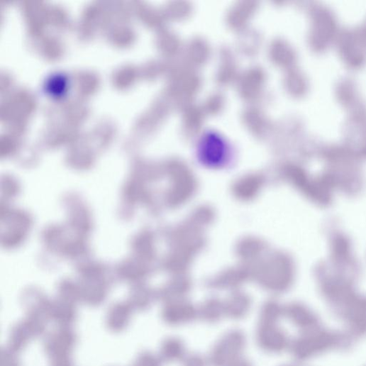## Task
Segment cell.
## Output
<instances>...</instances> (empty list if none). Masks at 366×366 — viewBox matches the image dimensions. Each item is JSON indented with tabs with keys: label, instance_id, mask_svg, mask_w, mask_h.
Masks as SVG:
<instances>
[{
	"label": "cell",
	"instance_id": "cell-2",
	"mask_svg": "<svg viewBox=\"0 0 366 366\" xmlns=\"http://www.w3.org/2000/svg\"><path fill=\"white\" fill-rule=\"evenodd\" d=\"M77 343V336L72 327H57L45 336L44 349L50 358L71 355Z\"/></svg>",
	"mask_w": 366,
	"mask_h": 366
},
{
	"label": "cell",
	"instance_id": "cell-4",
	"mask_svg": "<svg viewBox=\"0 0 366 366\" xmlns=\"http://www.w3.org/2000/svg\"><path fill=\"white\" fill-rule=\"evenodd\" d=\"M77 317V314L72 303L61 301L51 304L50 320L57 327H72Z\"/></svg>",
	"mask_w": 366,
	"mask_h": 366
},
{
	"label": "cell",
	"instance_id": "cell-6",
	"mask_svg": "<svg viewBox=\"0 0 366 366\" xmlns=\"http://www.w3.org/2000/svg\"><path fill=\"white\" fill-rule=\"evenodd\" d=\"M50 366H74L71 355H60L52 357Z\"/></svg>",
	"mask_w": 366,
	"mask_h": 366
},
{
	"label": "cell",
	"instance_id": "cell-3",
	"mask_svg": "<svg viewBox=\"0 0 366 366\" xmlns=\"http://www.w3.org/2000/svg\"><path fill=\"white\" fill-rule=\"evenodd\" d=\"M133 310L129 304H118L110 309L106 323L109 331L121 333L126 331L132 321Z\"/></svg>",
	"mask_w": 366,
	"mask_h": 366
},
{
	"label": "cell",
	"instance_id": "cell-7",
	"mask_svg": "<svg viewBox=\"0 0 366 366\" xmlns=\"http://www.w3.org/2000/svg\"><path fill=\"white\" fill-rule=\"evenodd\" d=\"M153 360L148 353L140 354L132 366H151Z\"/></svg>",
	"mask_w": 366,
	"mask_h": 366
},
{
	"label": "cell",
	"instance_id": "cell-5",
	"mask_svg": "<svg viewBox=\"0 0 366 366\" xmlns=\"http://www.w3.org/2000/svg\"><path fill=\"white\" fill-rule=\"evenodd\" d=\"M1 366H21L18 353L8 346L1 351Z\"/></svg>",
	"mask_w": 366,
	"mask_h": 366
},
{
	"label": "cell",
	"instance_id": "cell-1",
	"mask_svg": "<svg viewBox=\"0 0 366 366\" xmlns=\"http://www.w3.org/2000/svg\"><path fill=\"white\" fill-rule=\"evenodd\" d=\"M48 321L33 317H26L12 328L8 347L20 353L33 339L46 335Z\"/></svg>",
	"mask_w": 366,
	"mask_h": 366
}]
</instances>
